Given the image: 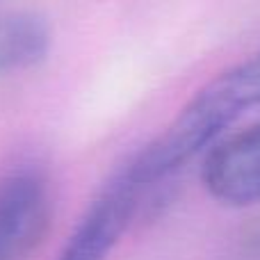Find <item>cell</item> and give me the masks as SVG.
Listing matches in <instances>:
<instances>
[{
    "instance_id": "obj_4",
    "label": "cell",
    "mask_w": 260,
    "mask_h": 260,
    "mask_svg": "<svg viewBox=\"0 0 260 260\" xmlns=\"http://www.w3.org/2000/svg\"><path fill=\"white\" fill-rule=\"evenodd\" d=\"M139 194L142 189L123 174L110 180L80 217L57 260H108L133 221Z\"/></svg>"
},
{
    "instance_id": "obj_2",
    "label": "cell",
    "mask_w": 260,
    "mask_h": 260,
    "mask_svg": "<svg viewBox=\"0 0 260 260\" xmlns=\"http://www.w3.org/2000/svg\"><path fill=\"white\" fill-rule=\"evenodd\" d=\"M50 208L41 171L21 167L0 178V260H30L46 238Z\"/></svg>"
},
{
    "instance_id": "obj_1",
    "label": "cell",
    "mask_w": 260,
    "mask_h": 260,
    "mask_svg": "<svg viewBox=\"0 0 260 260\" xmlns=\"http://www.w3.org/2000/svg\"><path fill=\"white\" fill-rule=\"evenodd\" d=\"M256 108H260V48L208 80L121 174L139 189L151 187L210 148L242 114Z\"/></svg>"
},
{
    "instance_id": "obj_3",
    "label": "cell",
    "mask_w": 260,
    "mask_h": 260,
    "mask_svg": "<svg viewBox=\"0 0 260 260\" xmlns=\"http://www.w3.org/2000/svg\"><path fill=\"white\" fill-rule=\"evenodd\" d=\"M206 192L229 208L260 203V119L215 142L201 167Z\"/></svg>"
},
{
    "instance_id": "obj_5",
    "label": "cell",
    "mask_w": 260,
    "mask_h": 260,
    "mask_svg": "<svg viewBox=\"0 0 260 260\" xmlns=\"http://www.w3.org/2000/svg\"><path fill=\"white\" fill-rule=\"evenodd\" d=\"M50 48L48 23L35 12L0 16V73L32 69L44 62Z\"/></svg>"
}]
</instances>
